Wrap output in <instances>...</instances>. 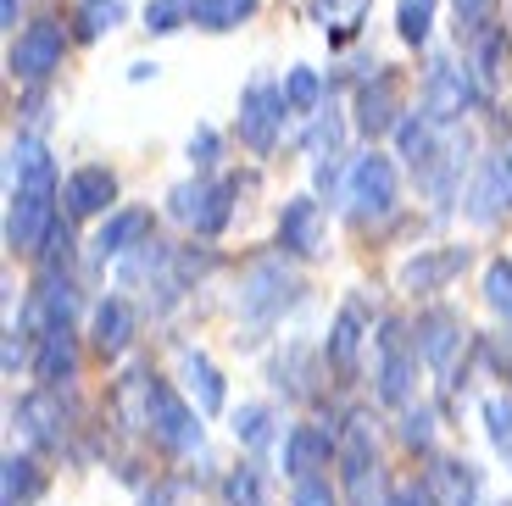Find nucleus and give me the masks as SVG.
I'll return each mask as SVG.
<instances>
[{
  "mask_svg": "<svg viewBox=\"0 0 512 506\" xmlns=\"http://www.w3.org/2000/svg\"><path fill=\"white\" fill-rule=\"evenodd\" d=\"M6 156H12L6 162V245L23 256H39V245L51 240L56 217H62L56 212V201H62L56 162L34 134H17Z\"/></svg>",
  "mask_w": 512,
  "mask_h": 506,
  "instance_id": "f257e3e1",
  "label": "nucleus"
},
{
  "mask_svg": "<svg viewBox=\"0 0 512 506\" xmlns=\"http://www.w3.org/2000/svg\"><path fill=\"white\" fill-rule=\"evenodd\" d=\"M301 301V279H295L290 256H256L251 267L240 273V312L251 323H279L290 306Z\"/></svg>",
  "mask_w": 512,
  "mask_h": 506,
  "instance_id": "f03ea898",
  "label": "nucleus"
},
{
  "mask_svg": "<svg viewBox=\"0 0 512 506\" xmlns=\"http://www.w3.org/2000/svg\"><path fill=\"white\" fill-rule=\"evenodd\" d=\"M418 345H412V329L401 317H384L379 323V362H373V390H379L384 406H412V390H418Z\"/></svg>",
  "mask_w": 512,
  "mask_h": 506,
  "instance_id": "7ed1b4c3",
  "label": "nucleus"
},
{
  "mask_svg": "<svg viewBox=\"0 0 512 506\" xmlns=\"http://www.w3.org/2000/svg\"><path fill=\"white\" fill-rule=\"evenodd\" d=\"M396 201H401V173L390 156L368 151L346 167V212L357 223H384V217L396 212Z\"/></svg>",
  "mask_w": 512,
  "mask_h": 506,
  "instance_id": "20e7f679",
  "label": "nucleus"
},
{
  "mask_svg": "<svg viewBox=\"0 0 512 506\" xmlns=\"http://www.w3.org/2000/svg\"><path fill=\"white\" fill-rule=\"evenodd\" d=\"M167 201H173V217L190 223V234L218 240L234 217V201H240V178H195V184H179Z\"/></svg>",
  "mask_w": 512,
  "mask_h": 506,
  "instance_id": "39448f33",
  "label": "nucleus"
},
{
  "mask_svg": "<svg viewBox=\"0 0 512 506\" xmlns=\"http://www.w3.org/2000/svg\"><path fill=\"white\" fill-rule=\"evenodd\" d=\"M490 89L479 84L474 67L451 62V56H440V62H429V78H423V112L440 117V123H462L468 112H479L485 106Z\"/></svg>",
  "mask_w": 512,
  "mask_h": 506,
  "instance_id": "423d86ee",
  "label": "nucleus"
},
{
  "mask_svg": "<svg viewBox=\"0 0 512 506\" xmlns=\"http://www.w3.org/2000/svg\"><path fill=\"white\" fill-rule=\"evenodd\" d=\"M284 117H290V106H284V89L268 84V78H256V84H245L240 95V117H234V128H240V145L251 156H273L284 140Z\"/></svg>",
  "mask_w": 512,
  "mask_h": 506,
  "instance_id": "0eeeda50",
  "label": "nucleus"
},
{
  "mask_svg": "<svg viewBox=\"0 0 512 506\" xmlns=\"http://www.w3.org/2000/svg\"><path fill=\"white\" fill-rule=\"evenodd\" d=\"M67 56V28L56 23V17H39V23H28L23 34L12 39V51H6V73L17 78V84H45V78L62 67Z\"/></svg>",
  "mask_w": 512,
  "mask_h": 506,
  "instance_id": "6e6552de",
  "label": "nucleus"
},
{
  "mask_svg": "<svg viewBox=\"0 0 512 506\" xmlns=\"http://www.w3.org/2000/svg\"><path fill=\"white\" fill-rule=\"evenodd\" d=\"M145 434L162 445L167 456H190L201 451V412L184 401L167 379L151 384V418H145Z\"/></svg>",
  "mask_w": 512,
  "mask_h": 506,
  "instance_id": "1a4fd4ad",
  "label": "nucleus"
},
{
  "mask_svg": "<svg viewBox=\"0 0 512 506\" xmlns=\"http://www.w3.org/2000/svg\"><path fill=\"white\" fill-rule=\"evenodd\" d=\"M396 128H401V78L396 67L373 62V78H362L357 89V134L379 140V134H396Z\"/></svg>",
  "mask_w": 512,
  "mask_h": 506,
  "instance_id": "9d476101",
  "label": "nucleus"
},
{
  "mask_svg": "<svg viewBox=\"0 0 512 506\" xmlns=\"http://www.w3.org/2000/svg\"><path fill=\"white\" fill-rule=\"evenodd\" d=\"M334 468H340V484H346V495L373 490V479H379V445H373V423L362 418V412H351L346 429H340Z\"/></svg>",
  "mask_w": 512,
  "mask_h": 506,
  "instance_id": "9b49d317",
  "label": "nucleus"
},
{
  "mask_svg": "<svg viewBox=\"0 0 512 506\" xmlns=\"http://www.w3.org/2000/svg\"><path fill=\"white\" fill-rule=\"evenodd\" d=\"M117 173L112 167H101V162H90V167H73V173L62 178V212L73 217H112L117 212Z\"/></svg>",
  "mask_w": 512,
  "mask_h": 506,
  "instance_id": "f8f14e48",
  "label": "nucleus"
},
{
  "mask_svg": "<svg viewBox=\"0 0 512 506\" xmlns=\"http://www.w3.org/2000/svg\"><path fill=\"white\" fill-rule=\"evenodd\" d=\"M28 373L39 379V390H67L78 379V334L73 323H56V329L34 334V362Z\"/></svg>",
  "mask_w": 512,
  "mask_h": 506,
  "instance_id": "ddd939ff",
  "label": "nucleus"
},
{
  "mask_svg": "<svg viewBox=\"0 0 512 506\" xmlns=\"http://www.w3.org/2000/svg\"><path fill=\"white\" fill-rule=\"evenodd\" d=\"M501 212H512V140L485 156L474 190H468V217L474 223H496Z\"/></svg>",
  "mask_w": 512,
  "mask_h": 506,
  "instance_id": "4468645a",
  "label": "nucleus"
},
{
  "mask_svg": "<svg viewBox=\"0 0 512 506\" xmlns=\"http://www.w3.org/2000/svg\"><path fill=\"white\" fill-rule=\"evenodd\" d=\"M279 251L301 256V262L323 256V206H318V195H290V201H284V212H279Z\"/></svg>",
  "mask_w": 512,
  "mask_h": 506,
  "instance_id": "2eb2a0df",
  "label": "nucleus"
},
{
  "mask_svg": "<svg viewBox=\"0 0 512 506\" xmlns=\"http://www.w3.org/2000/svg\"><path fill=\"white\" fill-rule=\"evenodd\" d=\"M151 223L156 217L145 212V206H117L112 217H101V228H95V262H117V256H134L140 245H151Z\"/></svg>",
  "mask_w": 512,
  "mask_h": 506,
  "instance_id": "dca6fc26",
  "label": "nucleus"
},
{
  "mask_svg": "<svg viewBox=\"0 0 512 506\" xmlns=\"http://www.w3.org/2000/svg\"><path fill=\"white\" fill-rule=\"evenodd\" d=\"M462 267H468V245H435V251L412 256L396 284L407 295H440V290H451V279H457Z\"/></svg>",
  "mask_w": 512,
  "mask_h": 506,
  "instance_id": "f3484780",
  "label": "nucleus"
},
{
  "mask_svg": "<svg viewBox=\"0 0 512 506\" xmlns=\"http://www.w3.org/2000/svg\"><path fill=\"white\" fill-rule=\"evenodd\" d=\"M334 451H340V440H334L329 429H318V423H295V429L284 434L279 462H284L290 479H318V473H329Z\"/></svg>",
  "mask_w": 512,
  "mask_h": 506,
  "instance_id": "a211bd4d",
  "label": "nucleus"
},
{
  "mask_svg": "<svg viewBox=\"0 0 512 506\" xmlns=\"http://www.w3.org/2000/svg\"><path fill=\"white\" fill-rule=\"evenodd\" d=\"M362 334H368V317H362V301H346L329 323V340H323V367L340 373V379H357L362 367Z\"/></svg>",
  "mask_w": 512,
  "mask_h": 506,
  "instance_id": "6ab92c4d",
  "label": "nucleus"
},
{
  "mask_svg": "<svg viewBox=\"0 0 512 506\" xmlns=\"http://www.w3.org/2000/svg\"><path fill=\"white\" fill-rule=\"evenodd\" d=\"M462 317L451 312V306H429V312H418V323H412V345H418V356L429 367H451L462 351Z\"/></svg>",
  "mask_w": 512,
  "mask_h": 506,
  "instance_id": "aec40b11",
  "label": "nucleus"
},
{
  "mask_svg": "<svg viewBox=\"0 0 512 506\" xmlns=\"http://www.w3.org/2000/svg\"><path fill=\"white\" fill-rule=\"evenodd\" d=\"M423 484H429L435 506H479V495H485L479 468L474 462H462V456H435L429 473H423Z\"/></svg>",
  "mask_w": 512,
  "mask_h": 506,
  "instance_id": "412c9836",
  "label": "nucleus"
},
{
  "mask_svg": "<svg viewBox=\"0 0 512 506\" xmlns=\"http://www.w3.org/2000/svg\"><path fill=\"white\" fill-rule=\"evenodd\" d=\"M134 334H140V312H134L128 295H106L90 312V345L101 356H123L128 345H134Z\"/></svg>",
  "mask_w": 512,
  "mask_h": 506,
  "instance_id": "4be33fe9",
  "label": "nucleus"
},
{
  "mask_svg": "<svg viewBox=\"0 0 512 506\" xmlns=\"http://www.w3.org/2000/svg\"><path fill=\"white\" fill-rule=\"evenodd\" d=\"M179 379H184V390L195 395V412H201V418L223 412L229 384H223V373L212 367V356H206V351H179Z\"/></svg>",
  "mask_w": 512,
  "mask_h": 506,
  "instance_id": "5701e85b",
  "label": "nucleus"
},
{
  "mask_svg": "<svg viewBox=\"0 0 512 506\" xmlns=\"http://www.w3.org/2000/svg\"><path fill=\"white\" fill-rule=\"evenodd\" d=\"M45 495V468L28 451H12L0 462V506H28Z\"/></svg>",
  "mask_w": 512,
  "mask_h": 506,
  "instance_id": "b1692460",
  "label": "nucleus"
},
{
  "mask_svg": "<svg viewBox=\"0 0 512 506\" xmlns=\"http://www.w3.org/2000/svg\"><path fill=\"white\" fill-rule=\"evenodd\" d=\"M512 62V34H507V23H496V28H485L479 39H468V67L479 73V84H496L501 78V67Z\"/></svg>",
  "mask_w": 512,
  "mask_h": 506,
  "instance_id": "393cba45",
  "label": "nucleus"
},
{
  "mask_svg": "<svg viewBox=\"0 0 512 506\" xmlns=\"http://www.w3.org/2000/svg\"><path fill=\"white\" fill-rule=\"evenodd\" d=\"M284 106H290L295 117H318L323 112V78H318V67H301L295 62L290 73H284Z\"/></svg>",
  "mask_w": 512,
  "mask_h": 506,
  "instance_id": "a878e982",
  "label": "nucleus"
},
{
  "mask_svg": "<svg viewBox=\"0 0 512 506\" xmlns=\"http://www.w3.org/2000/svg\"><path fill=\"white\" fill-rule=\"evenodd\" d=\"M368 12H373V0H318V23L334 45L357 34V28L368 23Z\"/></svg>",
  "mask_w": 512,
  "mask_h": 506,
  "instance_id": "bb28decb",
  "label": "nucleus"
},
{
  "mask_svg": "<svg viewBox=\"0 0 512 506\" xmlns=\"http://www.w3.org/2000/svg\"><path fill=\"white\" fill-rule=\"evenodd\" d=\"M223 501L229 506H268V479L256 462H240V468L223 473Z\"/></svg>",
  "mask_w": 512,
  "mask_h": 506,
  "instance_id": "cd10ccee",
  "label": "nucleus"
},
{
  "mask_svg": "<svg viewBox=\"0 0 512 506\" xmlns=\"http://www.w3.org/2000/svg\"><path fill=\"white\" fill-rule=\"evenodd\" d=\"M273 406H262V401H251V406H240L234 412V440L240 445H251V451H268L273 445Z\"/></svg>",
  "mask_w": 512,
  "mask_h": 506,
  "instance_id": "c85d7f7f",
  "label": "nucleus"
},
{
  "mask_svg": "<svg viewBox=\"0 0 512 506\" xmlns=\"http://www.w3.org/2000/svg\"><path fill=\"white\" fill-rule=\"evenodd\" d=\"M73 34L78 39H101L112 34L117 23H123V0H78V12H73Z\"/></svg>",
  "mask_w": 512,
  "mask_h": 506,
  "instance_id": "c756f323",
  "label": "nucleus"
},
{
  "mask_svg": "<svg viewBox=\"0 0 512 506\" xmlns=\"http://www.w3.org/2000/svg\"><path fill=\"white\" fill-rule=\"evenodd\" d=\"M435 6L440 0H396V34L407 45H429V34H435Z\"/></svg>",
  "mask_w": 512,
  "mask_h": 506,
  "instance_id": "7c9ffc66",
  "label": "nucleus"
},
{
  "mask_svg": "<svg viewBox=\"0 0 512 506\" xmlns=\"http://www.w3.org/2000/svg\"><path fill=\"white\" fill-rule=\"evenodd\" d=\"M485 434H490V445H496V456L512 468V395H485Z\"/></svg>",
  "mask_w": 512,
  "mask_h": 506,
  "instance_id": "2f4dec72",
  "label": "nucleus"
},
{
  "mask_svg": "<svg viewBox=\"0 0 512 506\" xmlns=\"http://www.w3.org/2000/svg\"><path fill=\"white\" fill-rule=\"evenodd\" d=\"M184 23H195V0H145V28L151 34H173Z\"/></svg>",
  "mask_w": 512,
  "mask_h": 506,
  "instance_id": "473e14b6",
  "label": "nucleus"
},
{
  "mask_svg": "<svg viewBox=\"0 0 512 506\" xmlns=\"http://www.w3.org/2000/svg\"><path fill=\"white\" fill-rule=\"evenodd\" d=\"M485 306L512 323V262L507 256H496V262L485 267Z\"/></svg>",
  "mask_w": 512,
  "mask_h": 506,
  "instance_id": "72a5a7b5",
  "label": "nucleus"
},
{
  "mask_svg": "<svg viewBox=\"0 0 512 506\" xmlns=\"http://www.w3.org/2000/svg\"><path fill=\"white\" fill-rule=\"evenodd\" d=\"M401 440L429 456L435 451V412H429V406H401Z\"/></svg>",
  "mask_w": 512,
  "mask_h": 506,
  "instance_id": "f704fd0d",
  "label": "nucleus"
},
{
  "mask_svg": "<svg viewBox=\"0 0 512 506\" xmlns=\"http://www.w3.org/2000/svg\"><path fill=\"white\" fill-rule=\"evenodd\" d=\"M457 6V34L479 39L485 28H496V0H451Z\"/></svg>",
  "mask_w": 512,
  "mask_h": 506,
  "instance_id": "c9c22d12",
  "label": "nucleus"
},
{
  "mask_svg": "<svg viewBox=\"0 0 512 506\" xmlns=\"http://www.w3.org/2000/svg\"><path fill=\"white\" fill-rule=\"evenodd\" d=\"M184 156H190L195 173H212V167H218V156H223V134H218V128H195L190 145H184Z\"/></svg>",
  "mask_w": 512,
  "mask_h": 506,
  "instance_id": "e433bc0d",
  "label": "nucleus"
},
{
  "mask_svg": "<svg viewBox=\"0 0 512 506\" xmlns=\"http://www.w3.org/2000/svg\"><path fill=\"white\" fill-rule=\"evenodd\" d=\"M290 506H340V490L329 484V473H318V479H295Z\"/></svg>",
  "mask_w": 512,
  "mask_h": 506,
  "instance_id": "4c0bfd02",
  "label": "nucleus"
},
{
  "mask_svg": "<svg viewBox=\"0 0 512 506\" xmlns=\"http://www.w3.org/2000/svg\"><path fill=\"white\" fill-rule=\"evenodd\" d=\"M340 134H346V123H340V117H323L318 112V123H312V134H307V156H334L340 151Z\"/></svg>",
  "mask_w": 512,
  "mask_h": 506,
  "instance_id": "58836bf2",
  "label": "nucleus"
},
{
  "mask_svg": "<svg viewBox=\"0 0 512 506\" xmlns=\"http://www.w3.org/2000/svg\"><path fill=\"white\" fill-rule=\"evenodd\" d=\"M240 17H234V0H195V28H206V34H223V28H234Z\"/></svg>",
  "mask_w": 512,
  "mask_h": 506,
  "instance_id": "ea45409f",
  "label": "nucleus"
},
{
  "mask_svg": "<svg viewBox=\"0 0 512 506\" xmlns=\"http://www.w3.org/2000/svg\"><path fill=\"white\" fill-rule=\"evenodd\" d=\"M390 506H435V495H429L423 479H412V484H396V490H390Z\"/></svg>",
  "mask_w": 512,
  "mask_h": 506,
  "instance_id": "a19ab883",
  "label": "nucleus"
},
{
  "mask_svg": "<svg viewBox=\"0 0 512 506\" xmlns=\"http://www.w3.org/2000/svg\"><path fill=\"white\" fill-rule=\"evenodd\" d=\"M0 362H6V373H12V379H17V367H23V362H34V356L23 351V329L6 334V356H0Z\"/></svg>",
  "mask_w": 512,
  "mask_h": 506,
  "instance_id": "79ce46f5",
  "label": "nucleus"
},
{
  "mask_svg": "<svg viewBox=\"0 0 512 506\" xmlns=\"http://www.w3.org/2000/svg\"><path fill=\"white\" fill-rule=\"evenodd\" d=\"M17 12H23V0H0V23L17 28Z\"/></svg>",
  "mask_w": 512,
  "mask_h": 506,
  "instance_id": "37998d69",
  "label": "nucleus"
},
{
  "mask_svg": "<svg viewBox=\"0 0 512 506\" xmlns=\"http://www.w3.org/2000/svg\"><path fill=\"white\" fill-rule=\"evenodd\" d=\"M140 506H179V495H173V490H151Z\"/></svg>",
  "mask_w": 512,
  "mask_h": 506,
  "instance_id": "c03bdc74",
  "label": "nucleus"
},
{
  "mask_svg": "<svg viewBox=\"0 0 512 506\" xmlns=\"http://www.w3.org/2000/svg\"><path fill=\"white\" fill-rule=\"evenodd\" d=\"M251 12H256V0H234V17H240V23H245Z\"/></svg>",
  "mask_w": 512,
  "mask_h": 506,
  "instance_id": "a18cd8bd",
  "label": "nucleus"
}]
</instances>
